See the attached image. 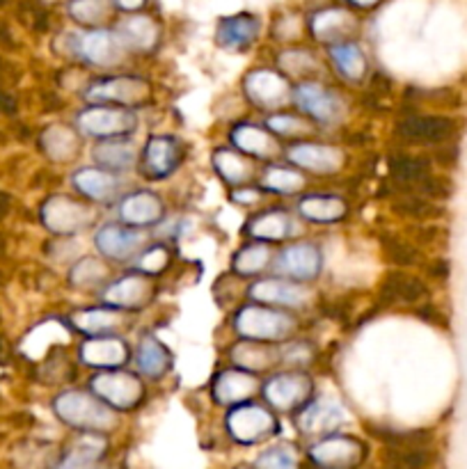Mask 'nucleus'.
Returning a JSON list of instances; mask_svg holds the SVG:
<instances>
[{
	"instance_id": "1",
	"label": "nucleus",
	"mask_w": 467,
	"mask_h": 469,
	"mask_svg": "<svg viewBox=\"0 0 467 469\" xmlns=\"http://www.w3.org/2000/svg\"><path fill=\"white\" fill-rule=\"evenodd\" d=\"M55 415L71 428L83 433H106L117 426V415L94 391L67 389L53 401Z\"/></svg>"
},
{
	"instance_id": "2",
	"label": "nucleus",
	"mask_w": 467,
	"mask_h": 469,
	"mask_svg": "<svg viewBox=\"0 0 467 469\" xmlns=\"http://www.w3.org/2000/svg\"><path fill=\"white\" fill-rule=\"evenodd\" d=\"M234 330L241 339L264 343L286 342L298 330V321L289 312L271 307V305H246L234 316Z\"/></svg>"
},
{
	"instance_id": "3",
	"label": "nucleus",
	"mask_w": 467,
	"mask_h": 469,
	"mask_svg": "<svg viewBox=\"0 0 467 469\" xmlns=\"http://www.w3.org/2000/svg\"><path fill=\"white\" fill-rule=\"evenodd\" d=\"M76 127L83 136L108 140V137H126L138 127V115L133 108L92 103L76 115Z\"/></svg>"
},
{
	"instance_id": "4",
	"label": "nucleus",
	"mask_w": 467,
	"mask_h": 469,
	"mask_svg": "<svg viewBox=\"0 0 467 469\" xmlns=\"http://www.w3.org/2000/svg\"><path fill=\"white\" fill-rule=\"evenodd\" d=\"M227 433L234 442L243 446L259 445L277 433V419L268 408L259 403H238L229 410L225 419Z\"/></svg>"
},
{
	"instance_id": "5",
	"label": "nucleus",
	"mask_w": 467,
	"mask_h": 469,
	"mask_svg": "<svg viewBox=\"0 0 467 469\" xmlns=\"http://www.w3.org/2000/svg\"><path fill=\"white\" fill-rule=\"evenodd\" d=\"M89 391H94L113 410H135L145 399L143 380L124 369H108L92 376Z\"/></svg>"
},
{
	"instance_id": "6",
	"label": "nucleus",
	"mask_w": 467,
	"mask_h": 469,
	"mask_svg": "<svg viewBox=\"0 0 467 469\" xmlns=\"http://www.w3.org/2000/svg\"><path fill=\"white\" fill-rule=\"evenodd\" d=\"M85 98L89 103H108V106L138 108L152 98V85L138 76H108L88 85Z\"/></svg>"
},
{
	"instance_id": "7",
	"label": "nucleus",
	"mask_w": 467,
	"mask_h": 469,
	"mask_svg": "<svg viewBox=\"0 0 467 469\" xmlns=\"http://www.w3.org/2000/svg\"><path fill=\"white\" fill-rule=\"evenodd\" d=\"M71 53L92 67L110 69L124 60V44L113 30H88L80 34H70Z\"/></svg>"
},
{
	"instance_id": "8",
	"label": "nucleus",
	"mask_w": 467,
	"mask_h": 469,
	"mask_svg": "<svg viewBox=\"0 0 467 469\" xmlns=\"http://www.w3.org/2000/svg\"><path fill=\"white\" fill-rule=\"evenodd\" d=\"M42 222L51 234L70 239L88 230L92 222V209L67 195H53L42 206Z\"/></svg>"
},
{
	"instance_id": "9",
	"label": "nucleus",
	"mask_w": 467,
	"mask_h": 469,
	"mask_svg": "<svg viewBox=\"0 0 467 469\" xmlns=\"http://www.w3.org/2000/svg\"><path fill=\"white\" fill-rule=\"evenodd\" d=\"M154 295H156V284H154L152 275L128 273L110 282L101 291V303L119 309V312H138L152 303Z\"/></svg>"
},
{
	"instance_id": "10",
	"label": "nucleus",
	"mask_w": 467,
	"mask_h": 469,
	"mask_svg": "<svg viewBox=\"0 0 467 469\" xmlns=\"http://www.w3.org/2000/svg\"><path fill=\"white\" fill-rule=\"evenodd\" d=\"M314 391V382L303 371H285L268 378L264 385V396L268 406L280 412H294L310 403V396Z\"/></svg>"
},
{
	"instance_id": "11",
	"label": "nucleus",
	"mask_w": 467,
	"mask_h": 469,
	"mask_svg": "<svg viewBox=\"0 0 467 469\" xmlns=\"http://www.w3.org/2000/svg\"><path fill=\"white\" fill-rule=\"evenodd\" d=\"M147 236L135 227H128L124 222H106L94 234V245L106 259L110 261H131L143 252Z\"/></svg>"
},
{
	"instance_id": "12",
	"label": "nucleus",
	"mask_w": 467,
	"mask_h": 469,
	"mask_svg": "<svg viewBox=\"0 0 467 469\" xmlns=\"http://www.w3.org/2000/svg\"><path fill=\"white\" fill-rule=\"evenodd\" d=\"M243 92L248 101L259 110H276L291 98L289 79L273 69H255L243 80Z\"/></svg>"
},
{
	"instance_id": "13",
	"label": "nucleus",
	"mask_w": 467,
	"mask_h": 469,
	"mask_svg": "<svg viewBox=\"0 0 467 469\" xmlns=\"http://www.w3.org/2000/svg\"><path fill=\"white\" fill-rule=\"evenodd\" d=\"M294 101L307 117L323 124V127H332L344 115V101L340 98V94L319 83H310V80L295 88Z\"/></svg>"
},
{
	"instance_id": "14",
	"label": "nucleus",
	"mask_w": 467,
	"mask_h": 469,
	"mask_svg": "<svg viewBox=\"0 0 467 469\" xmlns=\"http://www.w3.org/2000/svg\"><path fill=\"white\" fill-rule=\"evenodd\" d=\"M248 298L252 303L271 305V307L300 309L312 300L310 288L289 277H266L259 282H252L248 288Z\"/></svg>"
},
{
	"instance_id": "15",
	"label": "nucleus",
	"mask_w": 467,
	"mask_h": 469,
	"mask_svg": "<svg viewBox=\"0 0 467 469\" xmlns=\"http://www.w3.org/2000/svg\"><path fill=\"white\" fill-rule=\"evenodd\" d=\"M364 445L349 436H330L310 446V458L321 469H355L364 460Z\"/></svg>"
},
{
	"instance_id": "16",
	"label": "nucleus",
	"mask_w": 467,
	"mask_h": 469,
	"mask_svg": "<svg viewBox=\"0 0 467 469\" xmlns=\"http://www.w3.org/2000/svg\"><path fill=\"white\" fill-rule=\"evenodd\" d=\"M323 268V255L310 240L286 245L277 257V273L294 282H312L321 275Z\"/></svg>"
},
{
	"instance_id": "17",
	"label": "nucleus",
	"mask_w": 467,
	"mask_h": 469,
	"mask_svg": "<svg viewBox=\"0 0 467 469\" xmlns=\"http://www.w3.org/2000/svg\"><path fill=\"white\" fill-rule=\"evenodd\" d=\"M291 165L307 170L312 174H337L344 167L346 156L340 147L316 145V142H295L286 149Z\"/></svg>"
},
{
	"instance_id": "18",
	"label": "nucleus",
	"mask_w": 467,
	"mask_h": 469,
	"mask_svg": "<svg viewBox=\"0 0 467 469\" xmlns=\"http://www.w3.org/2000/svg\"><path fill=\"white\" fill-rule=\"evenodd\" d=\"M131 357V348L124 339L113 337V334H101V337H89L88 342L80 343L79 360L80 364L89 369H122Z\"/></svg>"
},
{
	"instance_id": "19",
	"label": "nucleus",
	"mask_w": 467,
	"mask_h": 469,
	"mask_svg": "<svg viewBox=\"0 0 467 469\" xmlns=\"http://www.w3.org/2000/svg\"><path fill=\"white\" fill-rule=\"evenodd\" d=\"M397 133L413 145H444L456 136V124L443 115H410L398 122Z\"/></svg>"
},
{
	"instance_id": "20",
	"label": "nucleus",
	"mask_w": 467,
	"mask_h": 469,
	"mask_svg": "<svg viewBox=\"0 0 467 469\" xmlns=\"http://www.w3.org/2000/svg\"><path fill=\"white\" fill-rule=\"evenodd\" d=\"M182 163V149L173 136H152L145 145L140 172L152 182H161L173 174Z\"/></svg>"
},
{
	"instance_id": "21",
	"label": "nucleus",
	"mask_w": 467,
	"mask_h": 469,
	"mask_svg": "<svg viewBox=\"0 0 467 469\" xmlns=\"http://www.w3.org/2000/svg\"><path fill=\"white\" fill-rule=\"evenodd\" d=\"M257 37H259V19L248 12L225 16L216 25V44L229 53H243L255 44Z\"/></svg>"
},
{
	"instance_id": "22",
	"label": "nucleus",
	"mask_w": 467,
	"mask_h": 469,
	"mask_svg": "<svg viewBox=\"0 0 467 469\" xmlns=\"http://www.w3.org/2000/svg\"><path fill=\"white\" fill-rule=\"evenodd\" d=\"M117 37L124 49L133 53H154L161 44V25L147 14H128L117 23Z\"/></svg>"
},
{
	"instance_id": "23",
	"label": "nucleus",
	"mask_w": 467,
	"mask_h": 469,
	"mask_svg": "<svg viewBox=\"0 0 467 469\" xmlns=\"http://www.w3.org/2000/svg\"><path fill=\"white\" fill-rule=\"evenodd\" d=\"M257 389H259V382H257L255 373L238 367L220 371L213 378L211 385L213 401L220 403V406H238V403H246L250 396H255Z\"/></svg>"
},
{
	"instance_id": "24",
	"label": "nucleus",
	"mask_w": 467,
	"mask_h": 469,
	"mask_svg": "<svg viewBox=\"0 0 467 469\" xmlns=\"http://www.w3.org/2000/svg\"><path fill=\"white\" fill-rule=\"evenodd\" d=\"M231 145L246 156L257 161H273L280 154V142L271 136L268 128L255 127L250 122H241L229 131Z\"/></svg>"
},
{
	"instance_id": "25",
	"label": "nucleus",
	"mask_w": 467,
	"mask_h": 469,
	"mask_svg": "<svg viewBox=\"0 0 467 469\" xmlns=\"http://www.w3.org/2000/svg\"><path fill=\"white\" fill-rule=\"evenodd\" d=\"M163 213H165V206L161 197L152 191H135L119 202V220L135 230L156 225L163 220Z\"/></svg>"
},
{
	"instance_id": "26",
	"label": "nucleus",
	"mask_w": 467,
	"mask_h": 469,
	"mask_svg": "<svg viewBox=\"0 0 467 469\" xmlns=\"http://www.w3.org/2000/svg\"><path fill=\"white\" fill-rule=\"evenodd\" d=\"M344 419L346 415L341 406H337L335 401L319 399V401H310L300 408L295 424H298L300 433H305V436H323V433L340 428Z\"/></svg>"
},
{
	"instance_id": "27",
	"label": "nucleus",
	"mask_w": 467,
	"mask_h": 469,
	"mask_svg": "<svg viewBox=\"0 0 467 469\" xmlns=\"http://www.w3.org/2000/svg\"><path fill=\"white\" fill-rule=\"evenodd\" d=\"M71 183L80 195L92 202H113L122 188L117 174L104 167H80L71 176Z\"/></svg>"
},
{
	"instance_id": "28",
	"label": "nucleus",
	"mask_w": 467,
	"mask_h": 469,
	"mask_svg": "<svg viewBox=\"0 0 467 469\" xmlns=\"http://www.w3.org/2000/svg\"><path fill=\"white\" fill-rule=\"evenodd\" d=\"M70 323L79 333L88 337H101V334L117 333L124 325V314L119 309L108 307H83L70 314Z\"/></svg>"
},
{
	"instance_id": "29",
	"label": "nucleus",
	"mask_w": 467,
	"mask_h": 469,
	"mask_svg": "<svg viewBox=\"0 0 467 469\" xmlns=\"http://www.w3.org/2000/svg\"><path fill=\"white\" fill-rule=\"evenodd\" d=\"M294 230V218L289 215V211L282 209L261 211V213L252 215L246 225L248 234L255 240H264V243H277V240L289 239Z\"/></svg>"
},
{
	"instance_id": "30",
	"label": "nucleus",
	"mask_w": 467,
	"mask_h": 469,
	"mask_svg": "<svg viewBox=\"0 0 467 469\" xmlns=\"http://www.w3.org/2000/svg\"><path fill=\"white\" fill-rule=\"evenodd\" d=\"M92 158L98 167L117 174V172H128L138 165V147L124 137H108L92 149Z\"/></svg>"
},
{
	"instance_id": "31",
	"label": "nucleus",
	"mask_w": 467,
	"mask_h": 469,
	"mask_svg": "<svg viewBox=\"0 0 467 469\" xmlns=\"http://www.w3.org/2000/svg\"><path fill=\"white\" fill-rule=\"evenodd\" d=\"M358 25L355 16L350 12L340 10V7H328V10L316 12L310 19V30L319 42H328V44H337V42H346L344 37L350 34Z\"/></svg>"
},
{
	"instance_id": "32",
	"label": "nucleus",
	"mask_w": 467,
	"mask_h": 469,
	"mask_svg": "<svg viewBox=\"0 0 467 469\" xmlns=\"http://www.w3.org/2000/svg\"><path fill=\"white\" fill-rule=\"evenodd\" d=\"M174 357L154 334H143L135 348V367L145 378L158 380L173 369Z\"/></svg>"
},
{
	"instance_id": "33",
	"label": "nucleus",
	"mask_w": 467,
	"mask_h": 469,
	"mask_svg": "<svg viewBox=\"0 0 467 469\" xmlns=\"http://www.w3.org/2000/svg\"><path fill=\"white\" fill-rule=\"evenodd\" d=\"M231 362L250 373L266 371V369H271L273 364L280 362V348L264 342L243 339V342H238L237 346L231 348Z\"/></svg>"
},
{
	"instance_id": "34",
	"label": "nucleus",
	"mask_w": 467,
	"mask_h": 469,
	"mask_svg": "<svg viewBox=\"0 0 467 469\" xmlns=\"http://www.w3.org/2000/svg\"><path fill=\"white\" fill-rule=\"evenodd\" d=\"M106 449H108V445L101 437V433H85L64 454L58 469H98V463L104 458Z\"/></svg>"
},
{
	"instance_id": "35",
	"label": "nucleus",
	"mask_w": 467,
	"mask_h": 469,
	"mask_svg": "<svg viewBox=\"0 0 467 469\" xmlns=\"http://www.w3.org/2000/svg\"><path fill=\"white\" fill-rule=\"evenodd\" d=\"M298 213L314 225H335L344 220L349 206L337 195H307L298 202Z\"/></svg>"
},
{
	"instance_id": "36",
	"label": "nucleus",
	"mask_w": 467,
	"mask_h": 469,
	"mask_svg": "<svg viewBox=\"0 0 467 469\" xmlns=\"http://www.w3.org/2000/svg\"><path fill=\"white\" fill-rule=\"evenodd\" d=\"M330 60L335 64V69L344 76L350 83H360V80L367 76V55L362 53L355 42H337V44H330Z\"/></svg>"
},
{
	"instance_id": "37",
	"label": "nucleus",
	"mask_w": 467,
	"mask_h": 469,
	"mask_svg": "<svg viewBox=\"0 0 467 469\" xmlns=\"http://www.w3.org/2000/svg\"><path fill=\"white\" fill-rule=\"evenodd\" d=\"M273 261L271 245L264 240H252V243L243 245L237 255L231 257V270L241 277H255V275L264 273Z\"/></svg>"
},
{
	"instance_id": "38",
	"label": "nucleus",
	"mask_w": 467,
	"mask_h": 469,
	"mask_svg": "<svg viewBox=\"0 0 467 469\" xmlns=\"http://www.w3.org/2000/svg\"><path fill=\"white\" fill-rule=\"evenodd\" d=\"M211 165L220 174L222 182L231 183L234 188L246 186L250 182L252 163L234 149H216L211 156Z\"/></svg>"
},
{
	"instance_id": "39",
	"label": "nucleus",
	"mask_w": 467,
	"mask_h": 469,
	"mask_svg": "<svg viewBox=\"0 0 467 469\" xmlns=\"http://www.w3.org/2000/svg\"><path fill=\"white\" fill-rule=\"evenodd\" d=\"M380 294L388 303H419L428 295L426 284L422 279L413 277V275L406 273H392L388 279H385Z\"/></svg>"
},
{
	"instance_id": "40",
	"label": "nucleus",
	"mask_w": 467,
	"mask_h": 469,
	"mask_svg": "<svg viewBox=\"0 0 467 469\" xmlns=\"http://www.w3.org/2000/svg\"><path fill=\"white\" fill-rule=\"evenodd\" d=\"M305 174L295 167L268 165L259 179V186L266 192H277V195H295L305 188Z\"/></svg>"
},
{
	"instance_id": "41",
	"label": "nucleus",
	"mask_w": 467,
	"mask_h": 469,
	"mask_svg": "<svg viewBox=\"0 0 467 469\" xmlns=\"http://www.w3.org/2000/svg\"><path fill=\"white\" fill-rule=\"evenodd\" d=\"M42 145H44L46 154L58 163L70 161V158H74L80 149L79 136H76L71 128L60 127V124L46 128L44 136H42Z\"/></svg>"
},
{
	"instance_id": "42",
	"label": "nucleus",
	"mask_w": 467,
	"mask_h": 469,
	"mask_svg": "<svg viewBox=\"0 0 467 469\" xmlns=\"http://www.w3.org/2000/svg\"><path fill=\"white\" fill-rule=\"evenodd\" d=\"M108 279V266L97 257H83L70 270V284L76 288H97Z\"/></svg>"
},
{
	"instance_id": "43",
	"label": "nucleus",
	"mask_w": 467,
	"mask_h": 469,
	"mask_svg": "<svg viewBox=\"0 0 467 469\" xmlns=\"http://www.w3.org/2000/svg\"><path fill=\"white\" fill-rule=\"evenodd\" d=\"M113 3L110 0H70L67 3V12L71 19L80 25H101L113 12Z\"/></svg>"
},
{
	"instance_id": "44",
	"label": "nucleus",
	"mask_w": 467,
	"mask_h": 469,
	"mask_svg": "<svg viewBox=\"0 0 467 469\" xmlns=\"http://www.w3.org/2000/svg\"><path fill=\"white\" fill-rule=\"evenodd\" d=\"M389 170H392V176L397 182L417 183L428 176V161L415 156H394L389 161Z\"/></svg>"
},
{
	"instance_id": "45",
	"label": "nucleus",
	"mask_w": 467,
	"mask_h": 469,
	"mask_svg": "<svg viewBox=\"0 0 467 469\" xmlns=\"http://www.w3.org/2000/svg\"><path fill=\"white\" fill-rule=\"evenodd\" d=\"M266 128L276 136L289 137V140H298V137L307 136L312 131V124L307 119L298 117V115L289 113H276L266 119Z\"/></svg>"
},
{
	"instance_id": "46",
	"label": "nucleus",
	"mask_w": 467,
	"mask_h": 469,
	"mask_svg": "<svg viewBox=\"0 0 467 469\" xmlns=\"http://www.w3.org/2000/svg\"><path fill=\"white\" fill-rule=\"evenodd\" d=\"M277 64H280V69H285V74L289 76L314 74L316 69H319V62H316L314 55L305 49L282 51L280 58H277Z\"/></svg>"
},
{
	"instance_id": "47",
	"label": "nucleus",
	"mask_w": 467,
	"mask_h": 469,
	"mask_svg": "<svg viewBox=\"0 0 467 469\" xmlns=\"http://www.w3.org/2000/svg\"><path fill=\"white\" fill-rule=\"evenodd\" d=\"M392 460L398 469H426L431 464L433 454L426 449V445L394 446Z\"/></svg>"
},
{
	"instance_id": "48",
	"label": "nucleus",
	"mask_w": 467,
	"mask_h": 469,
	"mask_svg": "<svg viewBox=\"0 0 467 469\" xmlns=\"http://www.w3.org/2000/svg\"><path fill=\"white\" fill-rule=\"evenodd\" d=\"M255 469H300V463L291 446H271L257 458Z\"/></svg>"
},
{
	"instance_id": "49",
	"label": "nucleus",
	"mask_w": 467,
	"mask_h": 469,
	"mask_svg": "<svg viewBox=\"0 0 467 469\" xmlns=\"http://www.w3.org/2000/svg\"><path fill=\"white\" fill-rule=\"evenodd\" d=\"M170 264V249L165 245H152L145 252H140L135 261V270L145 275H158L168 268Z\"/></svg>"
},
{
	"instance_id": "50",
	"label": "nucleus",
	"mask_w": 467,
	"mask_h": 469,
	"mask_svg": "<svg viewBox=\"0 0 467 469\" xmlns=\"http://www.w3.org/2000/svg\"><path fill=\"white\" fill-rule=\"evenodd\" d=\"M314 360V348L305 342H291L280 348V362L286 364H310Z\"/></svg>"
},
{
	"instance_id": "51",
	"label": "nucleus",
	"mask_w": 467,
	"mask_h": 469,
	"mask_svg": "<svg viewBox=\"0 0 467 469\" xmlns=\"http://www.w3.org/2000/svg\"><path fill=\"white\" fill-rule=\"evenodd\" d=\"M261 200V191H257V188H243V186H237L234 188V192H231V202H237V204H257V202Z\"/></svg>"
},
{
	"instance_id": "52",
	"label": "nucleus",
	"mask_w": 467,
	"mask_h": 469,
	"mask_svg": "<svg viewBox=\"0 0 467 469\" xmlns=\"http://www.w3.org/2000/svg\"><path fill=\"white\" fill-rule=\"evenodd\" d=\"M389 257H392L394 261H398V264H413V261L417 259L413 248H408V245L404 243H397V240H394V248H389Z\"/></svg>"
},
{
	"instance_id": "53",
	"label": "nucleus",
	"mask_w": 467,
	"mask_h": 469,
	"mask_svg": "<svg viewBox=\"0 0 467 469\" xmlns=\"http://www.w3.org/2000/svg\"><path fill=\"white\" fill-rule=\"evenodd\" d=\"M113 5L117 10L126 12V14H135V12H140L147 5V0H113Z\"/></svg>"
},
{
	"instance_id": "54",
	"label": "nucleus",
	"mask_w": 467,
	"mask_h": 469,
	"mask_svg": "<svg viewBox=\"0 0 467 469\" xmlns=\"http://www.w3.org/2000/svg\"><path fill=\"white\" fill-rule=\"evenodd\" d=\"M383 0H349V5L358 7V10H371V7L380 5Z\"/></svg>"
},
{
	"instance_id": "55",
	"label": "nucleus",
	"mask_w": 467,
	"mask_h": 469,
	"mask_svg": "<svg viewBox=\"0 0 467 469\" xmlns=\"http://www.w3.org/2000/svg\"><path fill=\"white\" fill-rule=\"evenodd\" d=\"M10 44H12L10 28H7V25L0 21V46H10Z\"/></svg>"
},
{
	"instance_id": "56",
	"label": "nucleus",
	"mask_w": 467,
	"mask_h": 469,
	"mask_svg": "<svg viewBox=\"0 0 467 469\" xmlns=\"http://www.w3.org/2000/svg\"><path fill=\"white\" fill-rule=\"evenodd\" d=\"M10 213V195L0 191V218H5Z\"/></svg>"
},
{
	"instance_id": "57",
	"label": "nucleus",
	"mask_w": 467,
	"mask_h": 469,
	"mask_svg": "<svg viewBox=\"0 0 467 469\" xmlns=\"http://www.w3.org/2000/svg\"><path fill=\"white\" fill-rule=\"evenodd\" d=\"M0 110H7V113H14L16 110L14 101H12V98L3 92H0Z\"/></svg>"
},
{
	"instance_id": "58",
	"label": "nucleus",
	"mask_w": 467,
	"mask_h": 469,
	"mask_svg": "<svg viewBox=\"0 0 467 469\" xmlns=\"http://www.w3.org/2000/svg\"><path fill=\"white\" fill-rule=\"evenodd\" d=\"M3 252H5V239L0 236V255H3Z\"/></svg>"
},
{
	"instance_id": "59",
	"label": "nucleus",
	"mask_w": 467,
	"mask_h": 469,
	"mask_svg": "<svg viewBox=\"0 0 467 469\" xmlns=\"http://www.w3.org/2000/svg\"><path fill=\"white\" fill-rule=\"evenodd\" d=\"M5 3H7V0H0V7H3V5H5Z\"/></svg>"
},
{
	"instance_id": "60",
	"label": "nucleus",
	"mask_w": 467,
	"mask_h": 469,
	"mask_svg": "<svg viewBox=\"0 0 467 469\" xmlns=\"http://www.w3.org/2000/svg\"><path fill=\"white\" fill-rule=\"evenodd\" d=\"M0 355H3V343H0Z\"/></svg>"
},
{
	"instance_id": "61",
	"label": "nucleus",
	"mask_w": 467,
	"mask_h": 469,
	"mask_svg": "<svg viewBox=\"0 0 467 469\" xmlns=\"http://www.w3.org/2000/svg\"><path fill=\"white\" fill-rule=\"evenodd\" d=\"M237 469H248V467H237Z\"/></svg>"
},
{
	"instance_id": "62",
	"label": "nucleus",
	"mask_w": 467,
	"mask_h": 469,
	"mask_svg": "<svg viewBox=\"0 0 467 469\" xmlns=\"http://www.w3.org/2000/svg\"><path fill=\"white\" fill-rule=\"evenodd\" d=\"M0 284H3V277H0Z\"/></svg>"
}]
</instances>
